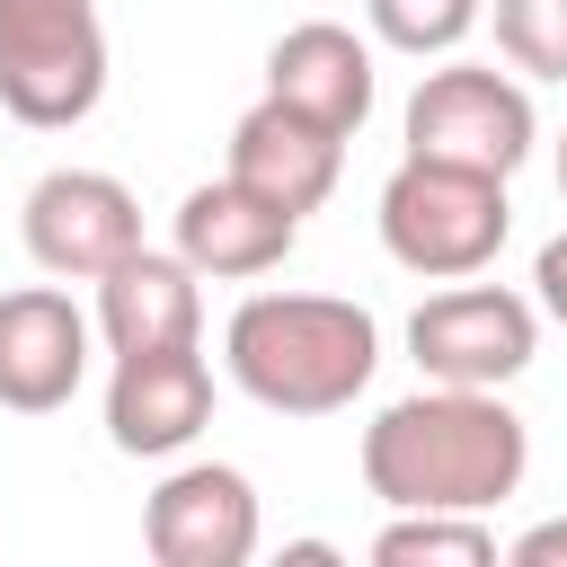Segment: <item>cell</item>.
I'll list each match as a JSON object with an SVG mask.
<instances>
[{
	"label": "cell",
	"mask_w": 567,
	"mask_h": 567,
	"mask_svg": "<svg viewBox=\"0 0 567 567\" xmlns=\"http://www.w3.org/2000/svg\"><path fill=\"white\" fill-rule=\"evenodd\" d=\"M523 470L532 434L496 390H408L363 425V487L390 514H487Z\"/></svg>",
	"instance_id": "cell-1"
},
{
	"label": "cell",
	"mask_w": 567,
	"mask_h": 567,
	"mask_svg": "<svg viewBox=\"0 0 567 567\" xmlns=\"http://www.w3.org/2000/svg\"><path fill=\"white\" fill-rule=\"evenodd\" d=\"M230 381L275 416H337L381 372V319L337 292H248L221 328Z\"/></svg>",
	"instance_id": "cell-2"
},
{
	"label": "cell",
	"mask_w": 567,
	"mask_h": 567,
	"mask_svg": "<svg viewBox=\"0 0 567 567\" xmlns=\"http://www.w3.org/2000/svg\"><path fill=\"white\" fill-rule=\"evenodd\" d=\"M514 230V204H505V177H478V168H443V159H399L390 186H381V248L408 266V275H434V284H461L478 275Z\"/></svg>",
	"instance_id": "cell-3"
},
{
	"label": "cell",
	"mask_w": 567,
	"mask_h": 567,
	"mask_svg": "<svg viewBox=\"0 0 567 567\" xmlns=\"http://www.w3.org/2000/svg\"><path fill=\"white\" fill-rule=\"evenodd\" d=\"M97 97H106L97 0H0V106L35 133H62Z\"/></svg>",
	"instance_id": "cell-4"
},
{
	"label": "cell",
	"mask_w": 567,
	"mask_h": 567,
	"mask_svg": "<svg viewBox=\"0 0 567 567\" xmlns=\"http://www.w3.org/2000/svg\"><path fill=\"white\" fill-rule=\"evenodd\" d=\"M532 89L496 62H443L416 80L408 97V159H443V168H478V177H514L532 159Z\"/></svg>",
	"instance_id": "cell-5"
},
{
	"label": "cell",
	"mask_w": 567,
	"mask_h": 567,
	"mask_svg": "<svg viewBox=\"0 0 567 567\" xmlns=\"http://www.w3.org/2000/svg\"><path fill=\"white\" fill-rule=\"evenodd\" d=\"M408 354L434 390H505L540 354V310L505 284H452V292L416 301Z\"/></svg>",
	"instance_id": "cell-6"
},
{
	"label": "cell",
	"mask_w": 567,
	"mask_h": 567,
	"mask_svg": "<svg viewBox=\"0 0 567 567\" xmlns=\"http://www.w3.org/2000/svg\"><path fill=\"white\" fill-rule=\"evenodd\" d=\"M18 230H27V257L62 284H106L133 248H142V204L124 177L106 168H44L18 204Z\"/></svg>",
	"instance_id": "cell-7"
},
{
	"label": "cell",
	"mask_w": 567,
	"mask_h": 567,
	"mask_svg": "<svg viewBox=\"0 0 567 567\" xmlns=\"http://www.w3.org/2000/svg\"><path fill=\"white\" fill-rule=\"evenodd\" d=\"M257 487L230 461H186L151 487L142 505V540L151 567H248L257 558Z\"/></svg>",
	"instance_id": "cell-8"
},
{
	"label": "cell",
	"mask_w": 567,
	"mask_h": 567,
	"mask_svg": "<svg viewBox=\"0 0 567 567\" xmlns=\"http://www.w3.org/2000/svg\"><path fill=\"white\" fill-rule=\"evenodd\" d=\"M80 372H89V310L53 284L0 292V408L53 416V408H71Z\"/></svg>",
	"instance_id": "cell-9"
},
{
	"label": "cell",
	"mask_w": 567,
	"mask_h": 567,
	"mask_svg": "<svg viewBox=\"0 0 567 567\" xmlns=\"http://www.w3.org/2000/svg\"><path fill=\"white\" fill-rule=\"evenodd\" d=\"M266 97L292 106L301 124L354 142L363 115H372V44H363L354 27H337V18H301V27H284L275 53H266Z\"/></svg>",
	"instance_id": "cell-10"
},
{
	"label": "cell",
	"mask_w": 567,
	"mask_h": 567,
	"mask_svg": "<svg viewBox=\"0 0 567 567\" xmlns=\"http://www.w3.org/2000/svg\"><path fill=\"white\" fill-rule=\"evenodd\" d=\"M213 425V363L195 346L177 354H124L106 381V434L133 461H168Z\"/></svg>",
	"instance_id": "cell-11"
},
{
	"label": "cell",
	"mask_w": 567,
	"mask_h": 567,
	"mask_svg": "<svg viewBox=\"0 0 567 567\" xmlns=\"http://www.w3.org/2000/svg\"><path fill=\"white\" fill-rule=\"evenodd\" d=\"M337 168H346V142H337V133H319V124H301L292 106L257 97V106L230 124V168H221V177L248 186L257 204H275L284 221H301V213L328 204Z\"/></svg>",
	"instance_id": "cell-12"
},
{
	"label": "cell",
	"mask_w": 567,
	"mask_h": 567,
	"mask_svg": "<svg viewBox=\"0 0 567 567\" xmlns=\"http://www.w3.org/2000/svg\"><path fill=\"white\" fill-rule=\"evenodd\" d=\"M97 337L106 354H177L204 337V275L177 248H133L106 284H97Z\"/></svg>",
	"instance_id": "cell-13"
},
{
	"label": "cell",
	"mask_w": 567,
	"mask_h": 567,
	"mask_svg": "<svg viewBox=\"0 0 567 567\" xmlns=\"http://www.w3.org/2000/svg\"><path fill=\"white\" fill-rule=\"evenodd\" d=\"M292 239H301V221H284L275 204H257V195L230 186V177H204V186H186V204H177V257H186L195 275H230V284L275 275V266L292 257Z\"/></svg>",
	"instance_id": "cell-14"
},
{
	"label": "cell",
	"mask_w": 567,
	"mask_h": 567,
	"mask_svg": "<svg viewBox=\"0 0 567 567\" xmlns=\"http://www.w3.org/2000/svg\"><path fill=\"white\" fill-rule=\"evenodd\" d=\"M372 567H505L478 514H390L372 540Z\"/></svg>",
	"instance_id": "cell-15"
},
{
	"label": "cell",
	"mask_w": 567,
	"mask_h": 567,
	"mask_svg": "<svg viewBox=\"0 0 567 567\" xmlns=\"http://www.w3.org/2000/svg\"><path fill=\"white\" fill-rule=\"evenodd\" d=\"M496 53L532 80H567V0H496Z\"/></svg>",
	"instance_id": "cell-16"
},
{
	"label": "cell",
	"mask_w": 567,
	"mask_h": 567,
	"mask_svg": "<svg viewBox=\"0 0 567 567\" xmlns=\"http://www.w3.org/2000/svg\"><path fill=\"white\" fill-rule=\"evenodd\" d=\"M478 9H487V0H363L372 35L399 44V53H452V44L478 27Z\"/></svg>",
	"instance_id": "cell-17"
},
{
	"label": "cell",
	"mask_w": 567,
	"mask_h": 567,
	"mask_svg": "<svg viewBox=\"0 0 567 567\" xmlns=\"http://www.w3.org/2000/svg\"><path fill=\"white\" fill-rule=\"evenodd\" d=\"M532 310H549L567 328V230L540 239V257H532Z\"/></svg>",
	"instance_id": "cell-18"
},
{
	"label": "cell",
	"mask_w": 567,
	"mask_h": 567,
	"mask_svg": "<svg viewBox=\"0 0 567 567\" xmlns=\"http://www.w3.org/2000/svg\"><path fill=\"white\" fill-rule=\"evenodd\" d=\"M505 567H567V514H549V523H532L514 549H505Z\"/></svg>",
	"instance_id": "cell-19"
},
{
	"label": "cell",
	"mask_w": 567,
	"mask_h": 567,
	"mask_svg": "<svg viewBox=\"0 0 567 567\" xmlns=\"http://www.w3.org/2000/svg\"><path fill=\"white\" fill-rule=\"evenodd\" d=\"M266 567H346V549H337V540H284Z\"/></svg>",
	"instance_id": "cell-20"
},
{
	"label": "cell",
	"mask_w": 567,
	"mask_h": 567,
	"mask_svg": "<svg viewBox=\"0 0 567 567\" xmlns=\"http://www.w3.org/2000/svg\"><path fill=\"white\" fill-rule=\"evenodd\" d=\"M558 195H567V133H558Z\"/></svg>",
	"instance_id": "cell-21"
}]
</instances>
